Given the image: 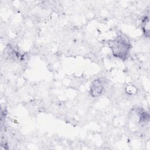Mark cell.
<instances>
[{
    "label": "cell",
    "mask_w": 150,
    "mask_h": 150,
    "mask_svg": "<svg viewBox=\"0 0 150 150\" xmlns=\"http://www.w3.org/2000/svg\"><path fill=\"white\" fill-rule=\"evenodd\" d=\"M107 43L115 57L124 61L128 59L132 46L125 36L119 35L114 39L108 40Z\"/></svg>",
    "instance_id": "obj_1"
},
{
    "label": "cell",
    "mask_w": 150,
    "mask_h": 150,
    "mask_svg": "<svg viewBox=\"0 0 150 150\" xmlns=\"http://www.w3.org/2000/svg\"><path fill=\"white\" fill-rule=\"evenodd\" d=\"M104 89V81L100 78L93 81L90 87L89 93L93 97H98L102 94Z\"/></svg>",
    "instance_id": "obj_2"
},
{
    "label": "cell",
    "mask_w": 150,
    "mask_h": 150,
    "mask_svg": "<svg viewBox=\"0 0 150 150\" xmlns=\"http://www.w3.org/2000/svg\"><path fill=\"white\" fill-rule=\"evenodd\" d=\"M142 28L145 36L148 38L149 36V20L148 16H145L142 19Z\"/></svg>",
    "instance_id": "obj_3"
}]
</instances>
